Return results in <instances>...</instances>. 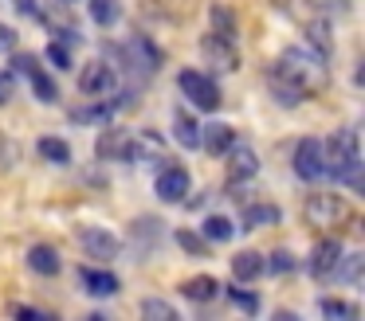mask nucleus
Wrapping results in <instances>:
<instances>
[{"instance_id": "1", "label": "nucleus", "mask_w": 365, "mask_h": 321, "mask_svg": "<svg viewBox=\"0 0 365 321\" xmlns=\"http://www.w3.org/2000/svg\"><path fill=\"white\" fill-rule=\"evenodd\" d=\"M326 59L314 55L310 47H287L279 63L271 67V90L279 94L283 106H294L307 94H318L326 86Z\"/></svg>"}, {"instance_id": "2", "label": "nucleus", "mask_w": 365, "mask_h": 321, "mask_svg": "<svg viewBox=\"0 0 365 321\" xmlns=\"http://www.w3.org/2000/svg\"><path fill=\"white\" fill-rule=\"evenodd\" d=\"M326 153V172H334L338 180H346L349 188H361V149H357V133L341 130L330 137Z\"/></svg>"}, {"instance_id": "3", "label": "nucleus", "mask_w": 365, "mask_h": 321, "mask_svg": "<svg viewBox=\"0 0 365 321\" xmlns=\"http://www.w3.org/2000/svg\"><path fill=\"white\" fill-rule=\"evenodd\" d=\"M114 63H118L122 70H130V75H138V78H150L153 70H158L161 55H158V47H150L142 36H134L114 51Z\"/></svg>"}, {"instance_id": "4", "label": "nucleus", "mask_w": 365, "mask_h": 321, "mask_svg": "<svg viewBox=\"0 0 365 321\" xmlns=\"http://www.w3.org/2000/svg\"><path fill=\"white\" fill-rule=\"evenodd\" d=\"M302 216H307L310 227H338L349 219V208H346V200L334 196V192H314L302 204Z\"/></svg>"}, {"instance_id": "5", "label": "nucleus", "mask_w": 365, "mask_h": 321, "mask_svg": "<svg viewBox=\"0 0 365 321\" xmlns=\"http://www.w3.org/2000/svg\"><path fill=\"white\" fill-rule=\"evenodd\" d=\"M177 83H181L185 98L197 102L200 110H220V86L212 83V78L205 75V70H177Z\"/></svg>"}, {"instance_id": "6", "label": "nucleus", "mask_w": 365, "mask_h": 321, "mask_svg": "<svg viewBox=\"0 0 365 321\" xmlns=\"http://www.w3.org/2000/svg\"><path fill=\"white\" fill-rule=\"evenodd\" d=\"M200 51H205V59L212 63L216 70H236L240 67V47L232 43V36H224V31H208V36L200 39Z\"/></svg>"}, {"instance_id": "7", "label": "nucleus", "mask_w": 365, "mask_h": 321, "mask_svg": "<svg viewBox=\"0 0 365 321\" xmlns=\"http://www.w3.org/2000/svg\"><path fill=\"white\" fill-rule=\"evenodd\" d=\"M294 172H299L302 180H322V177H330V172H326L322 141H314V137H302V141H299V149H294Z\"/></svg>"}, {"instance_id": "8", "label": "nucleus", "mask_w": 365, "mask_h": 321, "mask_svg": "<svg viewBox=\"0 0 365 321\" xmlns=\"http://www.w3.org/2000/svg\"><path fill=\"white\" fill-rule=\"evenodd\" d=\"M118 70L110 67L106 59H95V63H87L83 67V75H79V90L83 94H114L118 90Z\"/></svg>"}, {"instance_id": "9", "label": "nucleus", "mask_w": 365, "mask_h": 321, "mask_svg": "<svg viewBox=\"0 0 365 321\" xmlns=\"http://www.w3.org/2000/svg\"><path fill=\"white\" fill-rule=\"evenodd\" d=\"M75 239H79V247L87 251L91 258H118V239H114L106 227L87 223V227H79V231H75Z\"/></svg>"}, {"instance_id": "10", "label": "nucleus", "mask_w": 365, "mask_h": 321, "mask_svg": "<svg viewBox=\"0 0 365 321\" xmlns=\"http://www.w3.org/2000/svg\"><path fill=\"white\" fill-rule=\"evenodd\" d=\"M98 157L103 161H134V133L130 130H106L103 137H98Z\"/></svg>"}, {"instance_id": "11", "label": "nucleus", "mask_w": 365, "mask_h": 321, "mask_svg": "<svg viewBox=\"0 0 365 321\" xmlns=\"http://www.w3.org/2000/svg\"><path fill=\"white\" fill-rule=\"evenodd\" d=\"M130 102H134V90H126V94H118V98H106V102H95V106H79V110H71V122H106V117H114L118 110H126Z\"/></svg>"}, {"instance_id": "12", "label": "nucleus", "mask_w": 365, "mask_h": 321, "mask_svg": "<svg viewBox=\"0 0 365 321\" xmlns=\"http://www.w3.org/2000/svg\"><path fill=\"white\" fill-rule=\"evenodd\" d=\"M341 263V243L338 239H318L310 251V274L314 278H334V266Z\"/></svg>"}, {"instance_id": "13", "label": "nucleus", "mask_w": 365, "mask_h": 321, "mask_svg": "<svg viewBox=\"0 0 365 321\" xmlns=\"http://www.w3.org/2000/svg\"><path fill=\"white\" fill-rule=\"evenodd\" d=\"M158 196H161L165 204L185 200V196H189V172L177 169V164H173V169H165V172L158 177Z\"/></svg>"}, {"instance_id": "14", "label": "nucleus", "mask_w": 365, "mask_h": 321, "mask_svg": "<svg viewBox=\"0 0 365 321\" xmlns=\"http://www.w3.org/2000/svg\"><path fill=\"white\" fill-rule=\"evenodd\" d=\"M255 172H259V157L247 145H232L228 149V177L232 180H252Z\"/></svg>"}, {"instance_id": "15", "label": "nucleus", "mask_w": 365, "mask_h": 321, "mask_svg": "<svg viewBox=\"0 0 365 321\" xmlns=\"http://www.w3.org/2000/svg\"><path fill=\"white\" fill-rule=\"evenodd\" d=\"M79 278H83V286H87V294H95V298L118 294V278H114L110 270H95V266H87V270H79Z\"/></svg>"}, {"instance_id": "16", "label": "nucleus", "mask_w": 365, "mask_h": 321, "mask_svg": "<svg viewBox=\"0 0 365 321\" xmlns=\"http://www.w3.org/2000/svg\"><path fill=\"white\" fill-rule=\"evenodd\" d=\"M205 137H200V145L208 149L212 157H224L232 145H236V133H232V125H208V130H200Z\"/></svg>"}, {"instance_id": "17", "label": "nucleus", "mask_w": 365, "mask_h": 321, "mask_svg": "<svg viewBox=\"0 0 365 321\" xmlns=\"http://www.w3.org/2000/svg\"><path fill=\"white\" fill-rule=\"evenodd\" d=\"M181 294L189 298V302H212V298L220 294V282H216L212 274H197V278H189L181 286Z\"/></svg>"}, {"instance_id": "18", "label": "nucleus", "mask_w": 365, "mask_h": 321, "mask_svg": "<svg viewBox=\"0 0 365 321\" xmlns=\"http://www.w3.org/2000/svg\"><path fill=\"white\" fill-rule=\"evenodd\" d=\"M28 266H32L36 274H59V251L48 247V243H36V247L28 251Z\"/></svg>"}, {"instance_id": "19", "label": "nucleus", "mask_w": 365, "mask_h": 321, "mask_svg": "<svg viewBox=\"0 0 365 321\" xmlns=\"http://www.w3.org/2000/svg\"><path fill=\"white\" fill-rule=\"evenodd\" d=\"M232 274H236V282H252L263 274V258L255 255V251H240L236 258H232Z\"/></svg>"}, {"instance_id": "20", "label": "nucleus", "mask_w": 365, "mask_h": 321, "mask_svg": "<svg viewBox=\"0 0 365 321\" xmlns=\"http://www.w3.org/2000/svg\"><path fill=\"white\" fill-rule=\"evenodd\" d=\"M173 130H177V141L185 149H200V125L192 122L185 110H173Z\"/></svg>"}, {"instance_id": "21", "label": "nucleus", "mask_w": 365, "mask_h": 321, "mask_svg": "<svg viewBox=\"0 0 365 321\" xmlns=\"http://www.w3.org/2000/svg\"><path fill=\"white\" fill-rule=\"evenodd\" d=\"M318 310H322V317H330V321H357V305L338 302V298H322Z\"/></svg>"}, {"instance_id": "22", "label": "nucleus", "mask_w": 365, "mask_h": 321, "mask_svg": "<svg viewBox=\"0 0 365 321\" xmlns=\"http://www.w3.org/2000/svg\"><path fill=\"white\" fill-rule=\"evenodd\" d=\"M267 223H279L275 204H255V208L244 211V227H267Z\"/></svg>"}, {"instance_id": "23", "label": "nucleus", "mask_w": 365, "mask_h": 321, "mask_svg": "<svg viewBox=\"0 0 365 321\" xmlns=\"http://www.w3.org/2000/svg\"><path fill=\"white\" fill-rule=\"evenodd\" d=\"M232 219H224V216H208L205 219V239H216V243H228L232 239Z\"/></svg>"}, {"instance_id": "24", "label": "nucleus", "mask_w": 365, "mask_h": 321, "mask_svg": "<svg viewBox=\"0 0 365 321\" xmlns=\"http://www.w3.org/2000/svg\"><path fill=\"white\" fill-rule=\"evenodd\" d=\"M91 20L95 23H114L118 20V0H91Z\"/></svg>"}, {"instance_id": "25", "label": "nucleus", "mask_w": 365, "mask_h": 321, "mask_svg": "<svg viewBox=\"0 0 365 321\" xmlns=\"http://www.w3.org/2000/svg\"><path fill=\"white\" fill-rule=\"evenodd\" d=\"M40 153L48 157V161H59V164L71 161V149H67V141H59V137H43L40 141Z\"/></svg>"}, {"instance_id": "26", "label": "nucleus", "mask_w": 365, "mask_h": 321, "mask_svg": "<svg viewBox=\"0 0 365 321\" xmlns=\"http://www.w3.org/2000/svg\"><path fill=\"white\" fill-rule=\"evenodd\" d=\"M142 317H158V321H177V310L169 302H158V298H145L142 302Z\"/></svg>"}, {"instance_id": "27", "label": "nucleus", "mask_w": 365, "mask_h": 321, "mask_svg": "<svg viewBox=\"0 0 365 321\" xmlns=\"http://www.w3.org/2000/svg\"><path fill=\"white\" fill-rule=\"evenodd\" d=\"M28 78H32V86H36V94H40V98H43V102H56V98H59V90H56V83H51V78H48V75H43V70H40V67H36V70H32V75H28Z\"/></svg>"}, {"instance_id": "28", "label": "nucleus", "mask_w": 365, "mask_h": 321, "mask_svg": "<svg viewBox=\"0 0 365 321\" xmlns=\"http://www.w3.org/2000/svg\"><path fill=\"white\" fill-rule=\"evenodd\" d=\"M16 161H20V145L12 137H4V133H0V172H9Z\"/></svg>"}, {"instance_id": "29", "label": "nucleus", "mask_w": 365, "mask_h": 321, "mask_svg": "<svg viewBox=\"0 0 365 321\" xmlns=\"http://www.w3.org/2000/svg\"><path fill=\"white\" fill-rule=\"evenodd\" d=\"M228 298H232V305H240L244 313H255V310H259V298L247 294V290H240V282H236V286H228Z\"/></svg>"}, {"instance_id": "30", "label": "nucleus", "mask_w": 365, "mask_h": 321, "mask_svg": "<svg viewBox=\"0 0 365 321\" xmlns=\"http://www.w3.org/2000/svg\"><path fill=\"white\" fill-rule=\"evenodd\" d=\"M177 243H181L185 251H192V255H205V251H208V243H200L192 231H177Z\"/></svg>"}, {"instance_id": "31", "label": "nucleus", "mask_w": 365, "mask_h": 321, "mask_svg": "<svg viewBox=\"0 0 365 321\" xmlns=\"http://www.w3.org/2000/svg\"><path fill=\"white\" fill-rule=\"evenodd\" d=\"M212 23H216V31H224V36H232V12L224 4H216L212 8Z\"/></svg>"}, {"instance_id": "32", "label": "nucleus", "mask_w": 365, "mask_h": 321, "mask_svg": "<svg viewBox=\"0 0 365 321\" xmlns=\"http://www.w3.org/2000/svg\"><path fill=\"white\" fill-rule=\"evenodd\" d=\"M307 36H310V43H314L322 55L330 51V39H326V28H322V23H310V28H307Z\"/></svg>"}, {"instance_id": "33", "label": "nucleus", "mask_w": 365, "mask_h": 321, "mask_svg": "<svg viewBox=\"0 0 365 321\" xmlns=\"http://www.w3.org/2000/svg\"><path fill=\"white\" fill-rule=\"evenodd\" d=\"M361 258H365V255H349L346 266H341V263L334 266V274H341V278H357V270H361Z\"/></svg>"}, {"instance_id": "34", "label": "nucleus", "mask_w": 365, "mask_h": 321, "mask_svg": "<svg viewBox=\"0 0 365 321\" xmlns=\"http://www.w3.org/2000/svg\"><path fill=\"white\" fill-rule=\"evenodd\" d=\"M12 94H16V83H12V75H9V70H0V106H9V102H12Z\"/></svg>"}, {"instance_id": "35", "label": "nucleus", "mask_w": 365, "mask_h": 321, "mask_svg": "<svg viewBox=\"0 0 365 321\" xmlns=\"http://www.w3.org/2000/svg\"><path fill=\"white\" fill-rule=\"evenodd\" d=\"M12 317H36V321H48V313L43 310H32V305H9Z\"/></svg>"}, {"instance_id": "36", "label": "nucleus", "mask_w": 365, "mask_h": 321, "mask_svg": "<svg viewBox=\"0 0 365 321\" xmlns=\"http://www.w3.org/2000/svg\"><path fill=\"white\" fill-rule=\"evenodd\" d=\"M271 270H279V274H283V270H294V258L287 255V251H275V255H271Z\"/></svg>"}, {"instance_id": "37", "label": "nucleus", "mask_w": 365, "mask_h": 321, "mask_svg": "<svg viewBox=\"0 0 365 321\" xmlns=\"http://www.w3.org/2000/svg\"><path fill=\"white\" fill-rule=\"evenodd\" d=\"M12 47H16V31L0 23V51H12Z\"/></svg>"}, {"instance_id": "38", "label": "nucleus", "mask_w": 365, "mask_h": 321, "mask_svg": "<svg viewBox=\"0 0 365 321\" xmlns=\"http://www.w3.org/2000/svg\"><path fill=\"white\" fill-rule=\"evenodd\" d=\"M16 70H24V75H32V70H36V59H32V55H16Z\"/></svg>"}, {"instance_id": "39", "label": "nucleus", "mask_w": 365, "mask_h": 321, "mask_svg": "<svg viewBox=\"0 0 365 321\" xmlns=\"http://www.w3.org/2000/svg\"><path fill=\"white\" fill-rule=\"evenodd\" d=\"M51 59H56L59 67H71V55H67V47H51Z\"/></svg>"}, {"instance_id": "40", "label": "nucleus", "mask_w": 365, "mask_h": 321, "mask_svg": "<svg viewBox=\"0 0 365 321\" xmlns=\"http://www.w3.org/2000/svg\"><path fill=\"white\" fill-rule=\"evenodd\" d=\"M16 8H20L24 16H36V0H16Z\"/></svg>"}]
</instances>
